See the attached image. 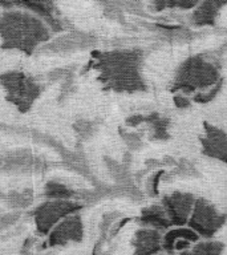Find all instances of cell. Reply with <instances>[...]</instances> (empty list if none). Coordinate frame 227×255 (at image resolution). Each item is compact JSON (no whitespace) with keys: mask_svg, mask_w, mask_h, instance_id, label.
<instances>
[{"mask_svg":"<svg viewBox=\"0 0 227 255\" xmlns=\"http://www.w3.org/2000/svg\"><path fill=\"white\" fill-rule=\"evenodd\" d=\"M75 130L81 138H88L93 134L95 128H93V124L87 121V120H80L75 124Z\"/></svg>","mask_w":227,"mask_h":255,"instance_id":"19","label":"cell"},{"mask_svg":"<svg viewBox=\"0 0 227 255\" xmlns=\"http://www.w3.org/2000/svg\"><path fill=\"white\" fill-rule=\"evenodd\" d=\"M0 84L7 93V100L20 112H28L39 99L43 88L23 72L11 71L0 75Z\"/></svg>","mask_w":227,"mask_h":255,"instance_id":"4","label":"cell"},{"mask_svg":"<svg viewBox=\"0 0 227 255\" xmlns=\"http://www.w3.org/2000/svg\"><path fill=\"white\" fill-rule=\"evenodd\" d=\"M174 103L177 104V107L178 108L189 107V100H187L186 97H183V96H175Z\"/></svg>","mask_w":227,"mask_h":255,"instance_id":"21","label":"cell"},{"mask_svg":"<svg viewBox=\"0 0 227 255\" xmlns=\"http://www.w3.org/2000/svg\"><path fill=\"white\" fill-rule=\"evenodd\" d=\"M163 235L154 229H141L135 233L131 245L134 247L133 255H158L162 249Z\"/></svg>","mask_w":227,"mask_h":255,"instance_id":"9","label":"cell"},{"mask_svg":"<svg viewBox=\"0 0 227 255\" xmlns=\"http://www.w3.org/2000/svg\"><path fill=\"white\" fill-rule=\"evenodd\" d=\"M84 226L80 214H72L57 223L48 237V246H65L69 242H81Z\"/></svg>","mask_w":227,"mask_h":255,"instance_id":"8","label":"cell"},{"mask_svg":"<svg viewBox=\"0 0 227 255\" xmlns=\"http://www.w3.org/2000/svg\"><path fill=\"white\" fill-rule=\"evenodd\" d=\"M21 217L20 211H13V213H7V214L0 215V231L7 230L8 227H11L12 225H15Z\"/></svg>","mask_w":227,"mask_h":255,"instance_id":"20","label":"cell"},{"mask_svg":"<svg viewBox=\"0 0 227 255\" xmlns=\"http://www.w3.org/2000/svg\"><path fill=\"white\" fill-rule=\"evenodd\" d=\"M44 195L49 201H72L77 197V193L57 181H49L44 187Z\"/></svg>","mask_w":227,"mask_h":255,"instance_id":"13","label":"cell"},{"mask_svg":"<svg viewBox=\"0 0 227 255\" xmlns=\"http://www.w3.org/2000/svg\"><path fill=\"white\" fill-rule=\"evenodd\" d=\"M47 79L49 81H65L68 79H72V69L69 68H56L53 71H49L47 73Z\"/></svg>","mask_w":227,"mask_h":255,"instance_id":"18","label":"cell"},{"mask_svg":"<svg viewBox=\"0 0 227 255\" xmlns=\"http://www.w3.org/2000/svg\"><path fill=\"white\" fill-rule=\"evenodd\" d=\"M1 163H3V159L0 158V166H1Z\"/></svg>","mask_w":227,"mask_h":255,"instance_id":"22","label":"cell"},{"mask_svg":"<svg viewBox=\"0 0 227 255\" xmlns=\"http://www.w3.org/2000/svg\"><path fill=\"white\" fill-rule=\"evenodd\" d=\"M95 67L101 72V80L118 92L141 89L143 81L139 75V55L134 51L108 52L96 56Z\"/></svg>","mask_w":227,"mask_h":255,"instance_id":"2","label":"cell"},{"mask_svg":"<svg viewBox=\"0 0 227 255\" xmlns=\"http://www.w3.org/2000/svg\"><path fill=\"white\" fill-rule=\"evenodd\" d=\"M178 238H183L189 241V242H197L199 239V235L193 231L189 227V229H183V227H178V229H174V230H170L167 231L166 234L163 235V239H162V249L166 253L170 254V250H171V246H173V243H174L175 239Z\"/></svg>","mask_w":227,"mask_h":255,"instance_id":"14","label":"cell"},{"mask_svg":"<svg viewBox=\"0 0 227 255\" xmlns=\"http://www.w3.org/2000/svg\"><path fill=\"white\" fill-rule=\"evenodd\" d=\"M223 245L221 242H199L193 249L182 251L179 255H221Z\"/></svg>","mask_w":227,"mask_h":255,"instance_id":"17","label":"cell"},{"mask_svg":"<svg viewBox=\"0 0 227 255\" xmlns=\"http://www.w3.org/2000/svg\"><path fill=\"white\" fill-rule=\"evenodd\" d=\"M206 134L202 138L203 151L213 158L227 163V134L219 128L205 125Z\"/></svg>","mask_w":227,"mask_h":255,"instance_id":"10","label":"cell"},{"mask_svg":"<svg viewBox=\"0 0 227 255\" xmlns=\"http://www.w3.org/2000/svg\"><path fill=\"white\" fill-rule=\"evenodd\" d=\"M219 83V71L215 65L207 63L199 56L190 57L179 67L175 76L174 91L191 93L198 89H211L213 85Z\"/></svg>","mask_w":227,"mask_h":255,"instance_id":"3","label":"cell"},{"mask_svg":"<svg viewBox=\"0 0 227 255\" xmlns=\"http://www.w3.org/2000/svg\"><path fill=\"white\" fill-rule=\"evenodd\" d=\"M87 36L77 32H71L68 35L56 37L52 41H48L45 45L41 47V51L51 52V53H67L77 49V48H84L87 45Z\"/></svg>","mask_w":227,"mask_h":255,"instance_id":"11","label":"cell"},{"mask_svg":"<svg viewBox=\"0 0 227 255\" xmlns=\"http://www.w3.org/2000/svg\"><path fill=\"white\" fill-rule=\"evenodd\" d=\"M195 198L189 193H173L162 199V207L167 215V219L174 226H183L190 219L193 213Z\"/></svg>","mask_w":227,"mask_h":255,"instance_id":"7","label":"cell"},{"mask_svg":"<svg viewBox=\"0 0 227 255\" xmlns=\"http://www.w3.org/2000/svg\"><path fill=\"white\" fill-rule=\"evenodd\" d=\"M226 222V215L206 199H195L189 226L199 237L211 238Z\"/></svg>","mask_w":227,"mask_h":255,"instance_id":"6","label":"cell"},{"mask_svg":"<svg viewBox=\"0 0 227 255\" xmlns=\"http://www.w3.org/2000/svg\"><path fill=\"white\" fill-rule=\"evenodd\" d=\"M141 223L154 230H166L171 226L170 221L167 219V215L162 206H150L143 209L141 214Z\"/></svg>","mask_w":227,"mask_h":255,"instance_id":"12","label":"cell"},{"mask_svg":"<svg viewBox=\"0 0 227 255\" xmlns=\"http://www.w3.org/2000/svg\"><path fill=\"white\" fill-rule=\"evenodd\" d=\"M83 205L75 201H49L41 203L35 211L36 230L40 235H49L52 229L63 219L72 214H77Z\"/></svg>","mask_w":227,"mask_h":255,"instance_id":"5","label":"cell"},{"mask_svg":"<svg viewBox=\"0 0 227 255\" xmlns=\"http://www.w3.org/2000/svg\"><path fill=\"white\" fill-rule=\"evenodd\" d=\"M7 205L15 211H20L27 209L33 201V195H32V190H24L17 191L12 190L7 194Z\"/></svg>","mask_w":227,"mask_h":255,"instance_id":"16","label":"cell"},{"mask_svg":"<svg viewBox=\"0 0 227 255\" xmlns=\"http://www.w3.org/2000/svg\"><path fill=\"white\" fill-rule=\"evenodd\" d=\"M223 4L221 3H203L201 7L194 11L193 13V20L195 24H213L214 23L215 15L218 13V9Z\"/></svg>","mask_w":227,"mask_h":255,"instance_id":"15","label":"cell"},{"mask_svg":"<svg viewBox=\"0 0 227 255\" xmlns=\"http://www.w3.org/2000/svg\"><path fill=\"white\" fill-rule=\"evenodd\" d=\"M0 37L5 49L32 53L39 44L49 41L51 29L40 17L27 11H5L0 13Z\"/></svg>","mask_w":227,"mask_h":255,"instance_id":"1","label":"cell"}]
</instances>
